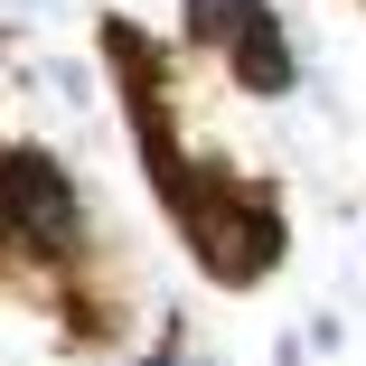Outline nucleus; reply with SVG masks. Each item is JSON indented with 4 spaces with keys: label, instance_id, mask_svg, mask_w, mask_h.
I'll return each instance as SVG.
<instances>
[{
    "label": "nucleus",
    "instance_id": "obj_4",
    "mask_svg": "<svg viewBox=\"0 0 366 366\" xmlns=\"http://www.w3.org/2000/svg\"><path fill=\"white\" fill-rule=\"evenodd\" d=\"M47 76H56V104H94V76H85V66H47Z\"/></svg>",
    "mask_w": 366,
    "mask_h": 366
},
{
    "label": "nucleus",
    "instance_id": "obj_1",
    "mask_svg": "<svg viewBox=\"0 0 366 366\" xmlns=\"http://www.w3.org/2000/svg\"><path fill=\"white\" fill-rule=\"evenodd\" d=\"M0 235H19V254H76L85 244V197L47 151H0Z\"/></svg>",
    "mask_w": 366,
    "mask_h": 366
},
{
    "label": "nucleus",
    "instance_id": "obj_2",
    "mask_svg": "<svg viewBox=\"0 0 366 366\" xmlns=\"http://www.w3.org/2000/svg\"><path fill=\"white\" fill-rule=\"evenodd\" d=\"M216 56H226V66H235V85H254V94H291V76H301V66H291V38H282L272 10H254Z\"/></svg>",
    "mask_w": 366,
    "mask_h": 366
},
{
    "label": "nucleus",
    "instance_id": "obj_5",
    "mask_svg": "<svg viewBox=\"0 0 366 366\" xmlns=\"http://www.w3.org/2000/svg\"><path fill=\"white\" fill-rule=\"evenodd\" d=\"M151 366H169V357H151Z\"/></svg>",
    "mask_w": 366,
    "mask_h": 366
},
{
    "label": "nucleus",
    "instance_id": "obj_3",
    "mask_svg": "<svg viewBox=\"0 0 366 366\" xmlns=\"http://www.w3.org/2000/svg\"><path fill=\"white\" fill-rule=\"evenodd\" d=\"M254 10H263V0H188V38H197V47H226Z\"/></svg>",
    "mask_w": 366,
    "mask_h": 366
}]
</instances>
